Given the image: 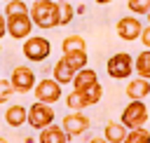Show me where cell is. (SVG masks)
Returning <instances> with one entry per match:
<instances>
[{
    "label": "cell",
    "mask_w": 150,
    "mask_h": 143,
    "mask_svg": "<svg viewBox=\"0 0 150 143\" xmlns=\"http://www.w3.org/2000/svg\"><path fill=\"white\" fill-rule=\"evenodd\" d=\"M30 19H33V26L45 28V30L61 26L59 2H54V0H35L30 5Z\"/></svg>",
    "instance_id": "6da1fadb"
},
{
    "label": "cell",
    "mask_w": 150,
    "mask_h": 143,
    "mask_svg": "<svg viewBox=\"0 0 150 143\" xmlns=\"http://www.w3.org/2000/svg\"><path fill=\"white\" fill-rule=\"evenodd\" d=\"M101 96H103V87H101V82H96V84L89 87V89H73V91L66 96V105H68L70 110H82V108H87V105L98 103Z\"/></svg>",
    "instance_id": "7a4b0ae2"
},
{
    "label": "cell",
    "mask_w": 150,
    "mask_h": 143,
    "mask_svg": "<svg viewBox=\"0 0 150 143\" xmlns=\"http://www.w3.org/2000/svg\"><path fill=\"white\" fill-rule=\"evenodd\" d=\"M21 52H23V56H26L28 61L40 63V61H45V59L52 54V45H49V40L42 38V35H30V38L23 40Z\"/></svg>",
    "instance_id": "3957f363"
},
{
    "label": "cell",
    "mask_w": 150,
    "mask_h": 143,
    "mask_svg": "<svg viewBox=\"0 0 150 143\" xmlns=\"http://www.w3.org/2000/svg\"><path fill=\"white\" fill-rule=\"evenodd\" d=\"M105 70L112 80H127L131 73H134V56L129 52H117L108 59L105 63Z\"/></svg>",
    "instance_id": "277c9868"
},
{
    "label": "cell",
    "mask_w": 150,
    "mask_h": 143,
    "mask_svg": "<svg viewBox=\"0 0 150 143\" xmlns=\"http://www.w3.org/2000/svg\"><path fill=\"white\" fill-rule=\"evenodd\" d=\"M148 120V108L143 101H129L122 110V124L131 131V129H143Z\"/></svg>",
    "instance_id": "5b68a950"
},
{
    "label": "cell",
    "mask_w": 150,
    "mask_h": 143,
    "mask_svg": "<svg viewBox=\"0 0 150 143\" xmlns=\"http://www.w3.org/2000/svg\"><path fill=\"white\" fill-rule=\"evenodd\" d=\"M28 124H30L33 129H38V131L52 127V124H54V110H52V105L35 101V103L28 108Z\"/></svg>",
    "instance_id": "8992f818"
},
{
    "label": "cell",
    "mask_w": 150,
    "mask_h": 143,
    "mask_svg": "<svg viewBox=\"0 0 150 143\" xmlns=\"http://www.w3.org/2000/svg\"><path fill=\"white\" fill-rule=\"evenodd\" d=\"M9 82H12L14 91H19V94H28V91H33L35 84H38L35 73H33L28 66H14V68H12V77H9Z\"/></svg>",
    "instance_id": "52a82bcc"
},
{
    "label": "cell",
    "mask_w": 150,
    "mask_h": 143,
    "mask_svg": "<svg viewBox=\"0 0 150 143\" xmlns=\"http://www.w3.org/2000/svg\"><path fill=\"white\" fill-rule=\"evenodd\" d=\"M33 19L30 14H14V16H7V35H12L14 40H26L30 38V30H33Z\"/></svg>",
    "instance_id": "ba28073f"
},
{
    "label": "cell",
    "mask_w": 150,
    "mask_h": 143,
    "mask_svg": "<svg viewBox=\"0 0 150 143\" xmlns=\"http://www.w3.org/2000/svg\"><path fill=\"white\" fill-rule=\"evenodd\" d=\"M35 101H40V103H47V105H52V103H56L59 98H61V84L54 80V77H45V80H40L38 84H35Z\"/></svg>",
    "instance_id": "9c48e42d"
},
{
    "label": "cell",
    "mask_w": 150,
    "mask_h": 143,
    "mask_svg": "<svg viewBox=\"0 0 150 143\" xmlns=\"http://www.w3.org/2000/svg\"><path fill=\"white\" fill-rule=\"evenodd\" d=\"M89 117L82 113V110H73V113H66V117L61 120V127H63V131L70 136V138H75V136H82L87 129H89Z\"/></svg>",
    "instance_id": "30bf717a"
},
{
    "label": "cell",
    "mask_w": 150,
    "mask_h": 143,
    "mask_svg": "<svg viewBox=\"0 0 150 143\" xmlns=\"http://www.w3.org/2000/svg\"><path fill=\"white\" fill-rule=\"evenodd\" d=\"M115 30H117V35H120L122 40L131 42V40H138V38H141V33H143V23H141L138 16L131 14V16H122V19L117 21Z\"/></svg>",
    "instance_id": "8fae6325"
},
{
    "label": "cell",
    "mask_w": 150,
    "mask_h": 143,
    "mask_svg": "<svg viewBox=\"0 0 150 143\" xmlns=\"http://www.w3.org/2000/svg\"><path fill=\"white\" fill-rule=\"evenodd\" d=\"M5 122H7L9 127H21V124H26V122H28V108L21 105V103L9 105V108L5 110Z\"/></svg>",
    "instance_id": "7c38bea8"
},
{
    "label": "cell",
    "mask_w": 150,
    "mask_h": 143,
    "mask_svg": "<svg viewBox=\"0 0 150 143\" xmlns=\"http://www.w3.org/2000/svg\"><path fill=\"white\" fill-rule=\"evenodd\" d=\"M150 94V80H143V77H136L127 84V96L131 101H143L145 96Z\"/></svg>",
    "instance_id": "4fadbf2b"
},
{
    "label": "cell",
    "mask_w": 150,
    "mask_h": 143,
    "mask_svg": "<svg viewBox=\"0 0 150 143\" xmlns=\"http://www.w3.org/2000/svg\"><path fill=\"white\" fill-rule=\"evenodd\" d=\"M68 138H70V136L63 131V127H56V124H52V127L42 129V131H40V136H38V141H40V143H70Z\"/></svg>",
    "instance_id": "5bb4252c"
},
{
    "label": "cell",
    "mask_w": 150,
    "mask_h": 143,
    "mask_svg": "<svg viewBox=\"0 0 150 143\" xmlns=\"http://www.w3.org/2000/svg\"><path fill=\"white\" fill-rule=\"evenodd\" d=\"M127 127L122 124V122H108L105 127H103V138L108 141V143H124V138H127Z\"/></svg>",
    "instance_id": "9a60e30c"
},
{
    "label": "cell",
    "mask_w": 150,
    "mask_h": 143,
    "mask_svg": "<svg viewBox=\"0 0 150 143\" xmlns=\"http://www.w3.org/2000/svg\"><path fill=\"white\" fill-rule=\"evenodd\" d=\"M96 82H98V75H96L94 68H82V70L75 73V77H73V87H75V89H89V87H94Z\"/></svg>",
    "instance_id": "2e32d148"
},
{
    "label": "cell",
    "mask_w": 150,
    "mask_h": 143,
    "mask_svg": "<svg viewBox=\"0 0 150 143\" xmlns=\"http://www.w3.org/2000/svg\"><path fill=\"white\" fill-rule=\"evenodd\" d=\"M73 77H75V70H73L63 59H59L56 66H54V80H56L59 84H68V82H73Z\"/></svg>",
    "instance_id": "e0dca14e"
},
{
    "label": "cell",
    "mask_w": 150,
    "mask_h": 143,
    "mask_svg": "<svg viewBox=\"0 0 150 143\" xmlns=\"http://www.w3.org/2000/svg\"><path fill=\"white\" fill-rule=\"evenodd\" d=\"M134 70L138 73V77L150 80V49H143V52L134 59Z\"/></svg>",
    "instance_id": "ac0fdd59"
},
{
    "label": "cell",
    "mask_w": 150,
    "mask_h": 143,
    "mask_svg": "<svg viewBox=\"0 0 150 143\" xmlns=\"http://www.w3.org/2000/svg\"><path fill=\"white\" fill-rule=\"evenodd\" d=\"M61 49H63V54H68V52H87V42H84L82 35H68V38H63Z\"/></svg>",
    "instance_id": "d6986e66"
},
{
    "label": "cell",
    "mask_w": 150,
    "mask_h": 143,
    "mask_svg": "<svg viewBox=\"0 0 150 143\" xmlns=\"http://www.w3.org/2000/svg\"><path fill=\"white\" fill-rule=\"evenodd\" d=\"M75 73H80L82 68H87V52H68V54H63L61 56Z\"/></svg>",
    "instance_id": "ffe728a7"
},
{
    "label": "cell",
    "mask_w": 150,
    "mask_h": 143,
    "mask_svg": "<svg viewBox=\"0 0 150 143\" xmlns=\"http://www.w3.org/2000/svg\"><path fill=\"white\" fill-rule=\"evenodd\" d=\"M14 14H30V7L23 0H12L5 7V16H14Z\"/></svg>",
    "instance_id": "44dd1931"
},
{
    "label": "cell",
    "mask_w": 150,
    "mask_h": 143,
    "mask_svg": "<svg viewBox=\"0 0 150 143\" xmlns=\"http://www.w3.org/2000/svg\"><path fill=\"white\" fill-rule=\"evenodd\" d=\"M124 143H150V131L143 127V129H131L124 138Z\"/></svg>",
    "instance_id": "7402d4cb"
},
{
    "label": "cell",
    "mask_w": 150,
    "mask_h": 143,
    "mask_svg": "<svg viewBox=\"0 0 150 143\" xmlns=\"http://www.w3.org/2000/svg\"><path fill=\"white\" fill-rule=\"evenodd\" d=\"M127 5H129L134 16H143V14L148 16L150 14V0H129Z\"/></svg>",
    "instance_id": "603a6c76"
},
{
    "label": "cell",
    "mask_w": 150,
    "mask_h": 143,
    "mask_svg": "<svg viewBox=\"0 0 150 143\" xmlns=\"http://www.w3.org/2000/svg\"><path fill=\"white\" fill-rule=\"evenodd\" d=\"M59 12H61V26L70 23L73 16H75V9H73V5H70L68 0H61V2H59Z\"/></svg>",
    "instance_id": "cb8c5ba5"
},
{
    "label": "cell",
    "mask_w": 150,
    "mask_h": 143,
    "mask_svg": "<svg viewBox=\"0 0 150 143\" xmlns=\"http://www.w3.org/2000/svg\"><path fill=\"white\" fill-rule=\"evenodd\" d=\"M12 94H14L12 82H9V80H0V103H7V101L12 98Z\"/></svg>",
    "instance_id": "d4e9b609"
},
{
    "label": "cell",
    "mask_w": 150,
    "mask_h": 143,
    "mask_svg": "<svg viewBox=\"0 0 150 143\" xmlns=\"http://www.w3.org/2000/svg\"><path fill=\"white\" fill-rule=\"evenodd\" d=\"M141 40H143V47H145V49H150V26H145V28H143Z\"/></svg>",
    "instance_id": "484cf974"
},
{
    "label": "cell",
    "mask_w": 150,
    "mask_h": 143,
    "mask_svg": "<svg viewBox=\"0 0 150 143\" xmlns=\"http://www.w3.org/2000/svg\"><path fill=\"white\" fill-rule=\"evenodd\" d=\"M5 35H7V16L0 12V40H2Z\"/></svg>",
    "instance_id": "4316f807"
},
{
    "label": "cell",
    "mask_w": 150,
    "mask_h": 143,
    "mask_svg": "<svg viewBox=\"0 0 150 143\" xmlns=\"http://www.w3.org/2000/svg\"><path fill=\"white\" fill-rule=\"evenodd\" d=\"M87 143H108V141H105V138H89Z\"/></svg>",
    "instance_id": "83f0119b"
},
{
    "label": "cell",
    "mask_w": 150,
    "mask_h": 143,
    "mask_svg": "<svg viewBox=\"0 0 150 143\" xmlns=\"http://www.w3.org/2000/svg\"><path fill=\"white\" fill-rule=\"evenodd\" d=\"M98 5H108V2H112V0H96Z\"/></svg>",
    "instance_id": "f1b7e54d"
},
{
    "label": "cell",
    "mask_w": 150,
    "mask_h": 143,
    "mask_svg": "<svg viewBox=\"0 0 150 143\" xmlns=\"http://www.w3.org/2000/svg\"><path fill=\"white\" fill-rule=\"evenodd\" d=\"M0 143H7V138H2V136H0Z\"/></svg>",
    "instance_id": "f546056e"
},
{
    "label": "cell",
    "mask_w": 150,
    "mask_h": 143,
    "mask_svg": "<svg viewBox=\"0 0 150 143\" xmlns=\"http://www.w3.org/2000/svg\"><path fill=\"white\" fill-rule=\"evenodd\" d=\"M148 23H150V14H148Z\"/></svg>",
    "instance_id": "4dcf8cb0"
},
{
    "label": "cell",
    "mask_w": 150,
    "mask_h": 143,
    "mask_svg": "<svg viewBox=\"0 0 150 143\" xmlns=\"http://www.w3.org/2000/svg\"><path fill=\"white\" fill-rule=\"evenodd\" d=\"M5 2H12V0H5Z\"/></svg>",
    "instance_id": "1f68e13d"
},
{
    "label": "cell",
    "mask_w": 150,
    "mask_h": 143,
    "mask_svg": "<svg viewBox=\"0 0 150 143\" xmlns=\"http://www.w3.org/2000/svg\"><path fill=\"white\" fill-rule=\"evenodd\" d=\"M0 52H2V45H0Z\"/></svg>",
    "instance_id": "d6a6232c"
},
{
    "label": "cell",
    "mask_w": 150,
    "mask_h": 143,
    "mask_svg": "<svg viewBox=\"0 0 150 143\" xmlns=\"http://www.w3.org/2000/svg\"><path fill=\"white\" fill-rule=\"evenodd\" d=\"M0 80H2V77H0Z\"/></svg>",
    "instance_id": "836d02e7"
}]
</instances>
